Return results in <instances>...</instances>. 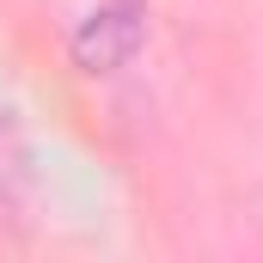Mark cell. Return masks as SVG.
Instances as JSON below:
<instances>
[{
  "instance_id": "obj_1",
  "label": "cell",
  "mask_w": 263,
  "mask_h": 263,
  "mask_svg": "<svg viewBox=\"0 0 263 263\" xmlns=\"http://www.w3.org/2000/svg\"><path fill=\"white\" fill-rule=\"evenodd\" d=\"M141 43H147V0H98L73 25L67 55L80 73H117L141 55Z\"/></svg>"
},
{
  "instance_id": "obj_2",
  "label": "cell",
  "mask_w": 263,
  "mask_h": 263,
  "mask_svg": "<svg viewBox=\"0 0 263 263\" xmlns=\"http://www.w3.org/2000/svg\"><path fill=\"white\" fill-rule=\"evenodd\" d=\"M31 196V147H25V129L12 110H0V208H25Z\"/></svg>"
}]
</instances>
